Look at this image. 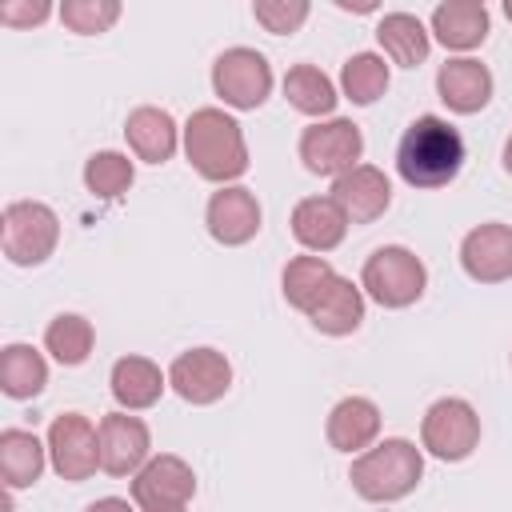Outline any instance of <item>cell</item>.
I'll return each mask as SVG.
<instances>
[{"label": "cell", "instance_id": "cell-1", "mask_svg": "<svg viewBox=\"0 0 512 512\" xmlns=\"http://www.w3.org/2000/svg\"><path fill=\"white\" fill-rule=\"evenodd\" d=\"M464 136L444 116H416L396 144V172L408 188H444L464 168Z\"/></svg>", "mask_w": 512, "mask_h": 512}, {"label": "cell", "instance_id": "cell-2", "mask_svg": "<svg viewBox=\"0 0 512 512\" xmlns=\"http://www.w3.org/2000/svg\"><path fill=\"white\" fill-rule=\"evenodd\" d=\"M184 156L192 164V172L208 184H232L248 172V140L244 128L236 124V116H228L224 108H196L184 120Z\"/></svg>", "mask_w": 512, "mask_h": 512}, {"label": "cell", "instance_id": "cell-3", "mask_svg": "<svg viewBox=\"0 0 512 512\" xmlns=\"http://www.w3.org/2000/svg\"><path fill=\"white\" fill-rule=\"evenodd\" d=\"M352 492L368 504H396L408 492H416V484L424 480V448H416L404 436H388L376 440L368 452L352 456L348 468Z\"/></svg>", "mask_w": 512, "mask_h": 512}, {"label": "cell", "instance_id": "cell-4", "mask_svg": "<svg viewBox=\"0 0 512 512\" xmlns=\"http://www.w3.org/2000/svg\"><path fill=\"white\" fill-rule=\"evenodd\" d=\"M60 244V216L44 200H12L0 212V248L8 264L36 268Z\"/></svg>", "mask_w": 512, "mask_h": 512}, {"label": "cell", "instance_id": "cell-5", "mask_svg": "<svg viewBox=\"0 0 512 512\" xmlns=\"http://www.w3.org/2000/svg\"><path fill=\"white\" fill-rule=\"evenodd\" d=\"M360 288L368 300H376L380 308H408L424 296L428 288V268L424 260L404 248V244H384L376 248L364 268H360Z\"/></svg>", "mask_w": 512, "mask_h": 512}, {"label": "cell", "instance_id": "cell-6", "mask_svg": "<svg viewBox=\"0 0 512 512\" xmlns=\"http://www.w3.org/2000/svg\"><path fill=\"white\" fill-rule=\"evenodd\" d=\"M420 448L444 464H460L480 448V416L464 396H440L420 420Z\"/></svg>", "mask_w": 512, "mask_h": 512}, {"label": "cell", "instance_id": "cell-7", "mask_svg": "<svg viewBox=\"0 0 512 512\" xmlns=\"http://www.w3.org/2000/svg\"><path fill=\"white\" fill-rule=\"evenodd\" d=\"M212 92L232 112H256L272 96V64L256 48H224L212 64Z\"/></svg>", "mask_w": 512, "mask_h": 512}, {"label": "cell", "instance_id": "cell-8", "mask_svg": "<svg viewBox=\"0 0 512 512\" xmlns=\"http://www.w3.org/2000/svg\"><path fill=\"white\" fill-rule=\"evenodd\" d=\"M304 168L312 176H344L360 164L364 156V132L360 124L344 120V116H328V120H312L304 132H300V144H296Z\"/></svg>", "mask_w": 512, "mask_h": 512}, {"label": "cell", "instance_id": "cell-9", "mask_svg": "<svg viewBox=\"0 0 512 512\" xmlns=\"http://www.w3.org/2000/svg\"><path fill=\"white\" fill-rule=\"evenodd\" d=\"M48 464L60 480L80 484L100 468V428L84 412H60L48 424Z\"/></svg>", "mask_w": 512, "mask_h": 512}, {"label": "cell", "instance_id": "cell-10", "mask_svg": "<svg viewBox=\"0 0 512 512\" xmlns=\"http://www.w3.org/2000/svg\"><path fill=\"white\" fill-rule=\"evenodd\" d=\"M168 388L184 404H196V408L216 404L232 388V364L216 348H188L168 364Z\"/></svg>", "mask_w": 512, "mask_h": 512}, {"label": "cell", "instance_id": "cell-11", "mask_svg": "<svg viewBox=\"0 0 512 512\" xmlns=\"http://www.w3.org/2000/svg\"><path fill=\"white\" fill-rule=\"evenodd\" d=\"M100 472L108 476H136L152 460V432L132 412H108L100 416Z\"/></svg>", "mask_w": 512, "mask_h": 512}, {"label": "cell", "instance_id": "cell-12", "mask_svg": "<svg viewBox=\"0 0 512 512\" xmlns=\"http://www.w3.org/2000/svg\"><path fill=\"white\" fill-rule=\"evenodd\" d=\"M260 200L252 188L244 184H224L208 196V208H204V224H208V236L224 248H240L248 240H256L260 232Z\"/></svg>", "mask_w": 512, "mask_h": 512}, {"label": "cell", "instance_id": "cell-13", "mask_svg": "<svg viewBox=\"0 0 512 512\" xmlns=\"http://www.w3.org/2000/svg\"><path fill=\"white\" fill-rule=\"evenodd\" d=\"M460 268L476 284H504L512 280V224L488 220L464 232L460 240Z\"/></svg>", "mask_w": 512, "mask_h": 512}, {"label": "cell", "instance_id": "cell-14", "mask_svg": "<svg viewBox=\"0 0 512 512\" xmlns=\"http://www.w3.org/2000/svg\"><path fill=\"white\" fill-rule=\"evenodd\" d=\"M196 496V472L188 460L160 452L152 456L136 476H132V504L152 508V504H188Z\"/></svg>", "mask_w": 512, "mask_h": 512}, {"label": "cell", "instance_id": "cell-15", "mask_svg": "<svg viewBox=\"0 0 512 512\" xmlns=\"http://www.w3.org/2000/svg\"><path fill=\"white\" fill-rule=\"evenodd\" d=\"M328 196L344 208V216L352 224H372L392 204V180L376 164H356L352 172H344V176L332 180V192Z\"/></svg>", "mask_w": 512, "mask_h": 512}, {"label": "cell", "instance_id": "cell-16", "mask_svg": "<svg viewBox=\"0 0 512 512\" xmlns=\"http://www.w3.org/2000/svg\"><path fill=\"white\" fill-rule=\"evenodd\" d=\"M436 96L456 116H476L492 100V72L472 56H452L436 72Z\"/></svg>", "mask_w": 512, "mask_h": 512}, {"label": "cell", "instance_id": "cell-17", "mask_svg": "<svg viewBox=\"0 0 512 512\" xmlns=\"http://www.w3.org/2000/svg\"><path fill=\"white\" fill-rule=\"evenodd\" d=\"M348 224L352 220L344 216V208L332 196H304L292 208V236L312 256H324V252L340 248L344 236H348Z\"/></svg>", "mask_w": 512, "mask_h": 512}, {"label": "cell", "instance_id": "cell-18", "mask_svg": "<svg viewBox=\"0 0 512 512\" xmlns=\"http://www.w3.org/2000/svg\"><path fill=\"white\" fill-rule=\"evenodd\" d=\"M180 136H184V128H176L172 112L168 108H156V104H140L124 120V140H128L132 156L144 160V164L172 160L176 148H180Z\"/></svg>", "mask_w": 512, "mask_h": 512}, {"label": "cell", "instance_id": "cell-19", "mask_svg": "<svg viewBox=\"0 0 512 512\" xmlns=\"http://www.w3.org/2000/svg\"><path fill=\"white\" fill-rule=\"evenodd\" d=\"M324 436L344 456L368 452L376 444V436H380V408H376V400H368V396H344V400H336L332 412H328V420H324Z\"/></svg>", "mask_w": 512, "mask_h": 512}, {"label": "cell", "instance_id": "cell-20", "mask_svg": "<svg viewBox=\"0 0 512 512\" xmlns=\"http://www.w3.org/2000/svg\"><path fill=\"white\" fill-rule=\"evenodd\" d=\"M488 28H492V16L480 0H444L432 8V20H428L432 40H440L448 52L480 48L488 40Z\"/></svg>", "mask_w": 512, "mask_h": 512}, {"label": "cell", "instance_id": "cell-21", "mask_svg": "<svg viewBox=\"0 0 512 512\" xmlns=\"http://www.w3.org/2000/svg\"><path fill=\"white\" fill-rule=\"evenodd\" d=\"M108 388L120 412H144L164 396L168 372H160V364L148 356H120L108 372Z\"/></svg>", "mask_w": 512, "mask_h": 512}, {"label": "cell", "instance_id": "cell-22", "mask_svg": "<svg viewBox=\"0 0 512 512\" xmlns=\"http://www.w3.org/2000/svg\"><path fill=\"white\" fill-rule=\"evenodd\" d=\"M376 44H380L384 60H392L400 68H420L432 52V32L412 12H384L376 24Z\"/></svg>", "mask_w": 512, "mask_h": 512}, {"label": "cell", "instance_id": "cell-23", "mask_svg": "<svg viewBox=\"0 0 512 512\" xmlns=\"http://www.w3.org/2000/svg\"><path fill=\"white\" fill-rule=\"evenodd\" d=\"M308 320L324 336H352L364 324V288L336 272L332 284L324 288V296L312 304Z\"/></svg>", "mask_w": 512, "mask_h": 512}, {"label": "cell", "instance_id": "cell-24", "mask_svg": "<svg viewBox=\"0 0 512 512\" xmlns=\"http://www.w3.org/2000/svg\"><path fill=\"white\" fill-rule=\"evenodd\" d=\"M48 464V444L28 428H4L0 432V476L8 492L32 488Z\"/></svg>", "mask_w": 512, "mask_h": 512}, {"label": "cell", "instance_id": "cell-25", "mask_svg": "<svg viewBox=\"0 0 512 512\" xmlns=\"http://www.w3.org/2000/svg\"><path fill=\"white\" fill-rule=\"evenodd\" d=\"M332 276H336V268L328 264V256H312V252H304V256H292L288 264H284V272H280V292H284V300L296 308V312H312V304L324 296V288L332 284Z\"/></svg>", "mask_w": 512, "mask_h": 512}, {"label": "cell", "instance_id": "cell-26", "mask_svg": "<svg viewBox=\"0 0 512 512\" xmlns=\"http://www.w3.org/2000/svg\"><path fill=\"white\" fill-rule=\"evenodd\" d=\"M48 384V360L32 344H4L0 352V388L8 400H32Z\"/></svg>", "mask_w": 512, "mask_h": 512}, {"label": "cell", "instance_id": "cell-27", "mask_svg": "<svg viewBox=\"0 0 512 512\" xmlns=\"http://www.w3.org/2000/svg\"><path fill=\"white\" fill-rule=\"evenodd\" d=\"M284 100H288L296 112L324 120V116H332L340 92H336L332 76L320 72L316 64H292V68L284 72Z\"/></svg>", "mask_w": 512, "mask_h": 512}, {"label": "cell", "instance_id": "cell-28", "mask_svg": "<svg viewBox=\"0 0 512 512\" xmlns=\"http://www.w3.org/2000/svg\"><path fill=\"white\" fill-rule=\"evenodd\" d=\"M92 348H96V328H92L88 316H80V312H60V316L48 320V328H44V352H48L56 364L80 368V364L92 356Z\"/></svg>", "mask_w": 512, "mask_h": 512}, {"label": "cell", "instance_id": "cell-29", "mask_svg": "<svg viewBox=\"0 0 512 512\" xmlns=\"http://www.w3.org/2000/svg\"><path fill=\"white\" fill-rule=\"evenodd\" d=\"M388 80H392V72H388V60L380 52H356L340 68V92L360 108L376 104L388 92Z\"/></svg>", "mask_w": 512, "mask_h": 512}, {"label": "cell", "instance_id": "cell-30", "mask_svg": "<svg viewBox=\"0 0 512 512\" xmlns=\"http://www.w3.org/2000/svg\"><path fill=\"white\" fill-rule=\"evenodd\" d=\"M136 180V168L128 160V152H92L88 164H84V188L96 196V200H120Z\"/></svg>", "mask_w": 512, "mask_h": 512}, {"label": "cell", "instance_id": "cell-31", "mask_svg": "<svg viewBox=\"0 0 512 512\" xmlns=\"http://www.w3.org/2000/svg\"><path fill=\"white\" fill-rule=\"evenodd\" d=\"M56 16L76 36H100L120 20V0H64Z\"/></svg>", "mask_w": 512, "mask_h": 512}, {"label": "cell", "instance_id": "cell-32", "mask_svg": "<svg viewBox=\"0 0 512 512\" xmlns=\"http://www.w3.org/2000/svg\"><path fill=\"white\" fill-rule=\"evenodd\" d=\"M308 12H312L308 0H256V4H252L256 24H260L264 32H272V36H292V32L308 20Z\"/></svg>", "mask_w": 512, "mask_h": 512}, {"label": "cell", "instance_id": "cell-33", "mask_svg": "<svg viewBox=\"0 0 512 512\" xmlns=\"http://www.w3.org/2000/svg\"><path fill=\"white\" fill-rule=\"evenodd\" d=\"M48 16H52L48 0H8V4H0V24H8V28H32V24H44Z\"/></svg>", "mask_w": 512, "mask_h": 512}, {"label": "cell", "instance_id": "cell-34", "mask_svg": "<svg viewBox=\"0 0 512 512\" xmlns=\"http://www.w3.org/2000/svg\"><path fill=\"white\" fill-rule=\"evenodd\" d=\"M84 512H140L136 504H128L124 496H100V500H92Z\"/></svg>", "mask_w": 512, "mask_h": 512}, {"label": "cell", "instance_id": "cell-35", "mask_svg": "<svg viewBox=\"0 0 512 512\" xmlns=\"http://www.w3.org/2000/svg\"><path fill=\"white\" fill-rule=\"evenodd\" d=\"M336 8H344V12H376V4H372V0H364V4H352V0H336Z\"/></svg>", "mask_w": 512, "mask_h": 512}, {"label": "cell", "instance_id": "cell-36", "mask_svg": "<svg viewBox=\"0 0 512 512\" xmlns=\"http://www.w3.org/2000/svg\"><path fill=\"white\" fill-rule=\"evenodd\" d=\"M140 512H188V504H152V508H140Z\"/></svg>", "mask_w": 512, "mask_h": 512}, {"label": "cell", "instance_id": "cell-37", "mask_svg": "<svg viewBox=\"0 0 512 512\" xmlns=\"http://www.w3.org/2000/svg\"><path fill=\"white\" fill-rule=\"evenodd\" d=\"M504 172H508V176H512V136H508V140H504Z\"/></svg>", "mask_w": 512, "mask_h": 512}, {"label": "cell", "instance_id": "cell-38", "mask_svg": "<svg viewBox=\"0 0 512 512\" xmlns=\"http://www.w3.org/2000/svg\"><path fill=\"white\" fill-rule=\"evenodd\" d=\"M504 16H508V20H512V0H504Z\"/></svg>", "mask_w": 512, "mask_h": 512}, {"label": "cell", "instance_id": "cell-39", "mask_svg": "<svg viewBox=\"0 0 512 512\" xmlns=\"http://www.w3.org/2000/svg\"><path fill=\"white\" fill-rule=\"evenodd\" d=\"M508 364H512V352H508Z\"/></svg>", "mask_w": 512, "mask_h": 512}]
</instances>
